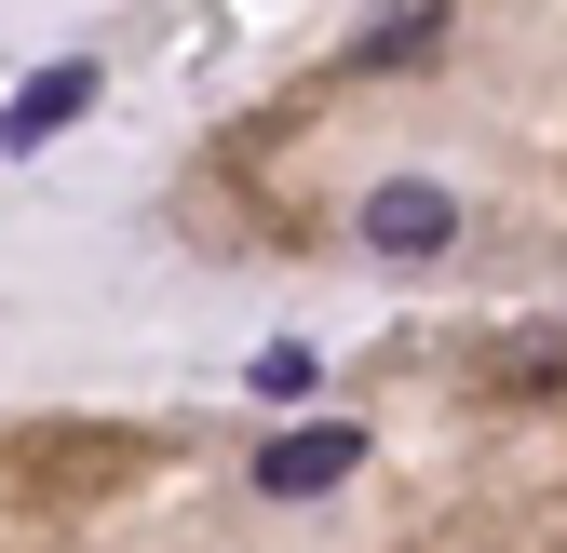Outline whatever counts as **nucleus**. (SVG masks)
Instances as JSON below:
<instances>
[{"mask_svg": "<svg viewBox=\"0 0 567 553\" xmlns=\"http://www.w3.org/2000/svg\"><path fill=\"white\" fill-rule=\"evenodd\" d=\"M446 243H460V202H446L433 176L365 189V257H392V270H405V257H446Z\"/></svg>", "mask_w": 567, "mask_h": 553, "instance_id": "nucleus-1", "label": "nucleus"}, {"mask_svg": "<svg viewBox=\"0 0 567 553\" xmlns=\"http://www.w3.org/2000/svg\"><path fill=\"white\" fill-rule=\"evenodd\" d=\"M95 95H109V82H95V54H54V67H41V82H28L14 108H0V163H28V149H54V135H68V122H82Z\"/></svg>", "mask_w": 567, "mask_h": 553, "instance_id": "nucleus-2", "label": "nucleus"}, {"mask_svg": "<svg viewBox=\"0 0 567 553\" xmlns=\"http://www.w3.org/2000/svg\"><path fill=\"white\" fill-rule=\"evenodd\" d=\"M351 459H365V432H338V419H324V432H270V446H257V487H270V500H311V487H338Z\"/></svg>", "mask_w": 567, "mask_h": 553, "instance_id": "nucleus-3", "label": "nucleus"}, {"mask_svg": "<svg viewBox=\"0 0 567 553\" xmlns=\"http://www.w3.org/2000/svg\"><path fill=\"white\" fill-rule=\"evenodd\" d=\"M433 28H446L433 0H405V14H379L365 41H351V67H392V54H433Z\"/></svg>", "mask_w": 567, "mask_h": 553, "instance_id": "nucleus-4", "label": "nucleus"}, {"mask_svg": "<svg viewBox=\"0 0 567 553\" xmlns=\"http://www.w3.org/2000/svg\"><path fill=\"white\" fill-rule=\"evenodd\" d=\"M257 392H311V337H270V352H257Z\"/></svg>", "mask_w": 567, "mask_h": 553, "instance_id": "nucleus-5", "label": "nucleus"}]
</instances>
